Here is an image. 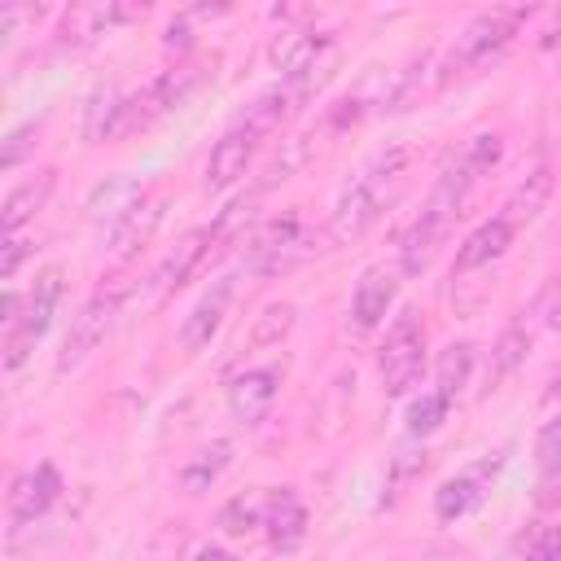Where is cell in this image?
Listing matches in <instances>:
<instances>
[{"instance_id": "cell-1", "label": "cell", "mask_w": 561, "mask_h": 561, "mask_svg": "<svg viewBox=\"0 0 561 561\" xmlns=\"http://www.w3.org/2000/svg\"><path fill=\"white\" fill-rule=\"evenodd\" d=\"M403 188H408V149L399 145V149L377 153V158L346 184V193L337 197V206H333V215H329V237H333L337 245L364 237V232L386 215V206L399 202Z\"/></svg>"}, {"instance_id": "cell-2", "label": "cell", "mask_w": 561, "mask_h": 561, "mask_svg": "<svg viewBox=\"0 0 561 561\" xmlns=\"http://www.w3.org/2000/svg\"><path fill=\"white\" fill-rule=\"evenodd\" d=\"M61 294H66V272L61 267H44L35 276V285L26 289V298L9 294V316H4V368L9 373H18L26 364V355L35 351V342L48 333Z\"/></svg>"}, {"instance_id": "cell-3", "label": "cell", "mask_w": 561, "mask_h": 561, "mask_svg": "<svg viewBox=\"0 0 561 561\" xmlns=\"http://www.w3.org/2000/svg\"><path fill=\"white\" fill-rule=\"evenodd\" d=\"M206 79H210V61H206V57H184V61L158 70L136 96H127L123 118H118V136H131V131L153 127L162 114H171V110H180L188 96H197V88H202ZM118 136H114V140H118Z\"/></svg>"}, {"instance_id": "cell-4", "label": "cell", "mask_w": 561, "mask_h": 561, "mask_svg": "<svg viewBox=\"0 0 561 561\" xmlns=\"http://www.w3.org/2000/svg\"><path fill=\"white\" fill-rule=\"evenodd\" d=\"M526 18H530V9H522V4L478 13V18L451 39V48H447V57H443V79H451V75H469V70L495 61V57L513 44V35L522 31Z\"/></svg>"}, {"instance_id": "cell-5", "label": "cell", "mask_w": 561, "mask_h": 561, "mask_svg": "<svg viewBox=\"0 0 561 561\" xmlns=\"http://www.w3.org/2000/svg\"><path fill=\"white\" fill-rule=\"evenodd\" d=\"M131 298V280H110V285H101L83 307H79V316L70 320V333H66V342H61V355H57V368L66 373V368H75V364H83L101 342H105V333L114 329V320L123 316V302Z\"/></svg>"}, {"instance_id": "cell-6", "label": "cell", "mask_w": 561, "mask_h": 561, "mask_svg": "<svg viewBox=\"0 0 561 561\" xmlns=\"http://www.w3.org/2000/svg\"><path fill=\"white\" fill-rule=\"evenodd\" d=\"M425 364V320L421 311H399L377 351V373L386 394H408Z\"/></svg>"}, {"instance_id": "cell-7", "label": "cell", "mask_w": 561, "mask_h": 561, "mask_svg": "<svg viewBox=\"0 0 561 561\" xmlns=\"http://www.w3.org/2000/svg\"><path fill=\"white\" fill-rule=\"evenodd\" d=\"M316 250V232L298 219V215H280L272 219L254 241H250V254H245V267L254 276H285L294 272L302 259H311Z\"/></svg>"}, {"instance_id": "cell-8", "label": "cell", "mask_w": 561, "mask_h": 561, "mask_svg": "<svg viewBox=\"0 0 561 561\" xmlns=\"http://www.w3.org/2000/svg\"><path fill=\"white\" fill-rule=\"evenodd\" d=\"M140 13H145V9L118 4V0H105V4H75V9L61 18L57 39H61L66 48H92L101 35H110L114 26H123V22L140 18Z\"/></svg>"}, {"instance_id": "cell-9", "label": "cell", "mask_w": 561, "mask_h": 561, "mask_svg": "<svg viewBox=\"0 0 561 561\" xmlns=\"http://www.w3.org/2000/svg\"><path fill=\"white\" fill-rule=\"evenodd\" d=\"M57 495H61V473L48 460H39L35 469L18 473L13 486H9V522L13 526H26V522L44 517L57 504Z\"/></svg>"}, {"instance_id": "cell-10", "label": "cell", "mask_w": 561, "mask_h": 561, "mask_svg": "<svg viewBox=\"0 0 561 561\" xmlns=\"http://www.w3.org/2000/svg\"><path fill=\"white\" fill-rule=\"evenodd\" d=\"M259 140H263V136L237 118V123L215 140V149H210V158H206V188H228V184H237V180L245 175V167H250Z\"/></svg>"}, {"instance_id": "cell-11", "label": "cell", "mask_w": 561, "mask_h": 561, "mask_svg": "<svg viewBox=\"0 0 561 561\" xmlns=\"http://www.w3.org/2000/svg\"><path fill=\"white\" fill-rule=\"evenodd\" d=\"M232 289H237L232 276H219V280H210V289L193 302V311H188L184 324H180V346H184L188 355H197V351L210 346V337L219 333V324H224V316H228Z\"/></svg>"}, {"instance_id": "cell-12", "label": "cell", "mask_w": 561, "mask_h": 561, "mask_svg": "<svg viewBox=\"0 0 561 561\" xmlns=\"http://www.w3.org/2000/svg\"><path fill=\"white\" fill-rule=\"evenodd\" d=\"M394 294H399V276L390 267H364V276L355 280V294H351V324L359 333L377 329L386 320V311L394 307Z\"/></svg>"}, {"instance_id": "cell-13", "label": "cell", "mask_w": 561, "mask_h": 561, "mask_svg": "<svg viewBox=\"0 0 561 561\" xmlns=\"http://www.w3.org/2000/svg\"><path fill=\"white\" fill-rule=\"evenodd\" d=\"M276 390H280V368H250V373H237L228 381V412L241 421V425H259L267 416V408L276 403Z\"/></svg>"}, {"instance_id": "cell-14", "label": "cell", "mask_w": 561, "mask_h": 561, "mask_svg": "<svg viewBox=\"0 0 561 561\" xmlns=\"http://www.w3.org/2000/svg\"><path fill=\"white\" fill-rule=\"evenodd\" d=\"M219 237H224L219 219H215V224H202V228H193V232H184V237H180V245L167 254V263H162V267H158V276H153V280H158V289H162V294L180 289V285L202 267V259L219 245Z\"/></svg>"}, {"instance_id": "cell-15", "label": "cell", "mask_w": 561, "mask_h": 561, "mask_svg": "<svg viewBox=\"0 0 561 561\" xmlns=\"http://www.w3.org/2000/svg\"><path fill=\"white\" fill-rule=\"evenodd\" d=\"M158 224H162V197H140V202L110 228V259H114V263L136 259V254L149 245V237H153Z\"/></svg>"}, {"instance_id": "cell-16", "label": "cell", "mask_w": 561, "mask_h": 561, "mask_svg": "<svg viewBox=\"0 0 561 561\" xmlns=\"http://www.w3.org/2000/svg\"><path fill=\"white\" fill-rule=\"evenodd\" d=\"M495 469H500V460H495V465L482 460V465H473V469L447 478V482L434 491V513H438V522H456V517H465L469 508H478L482 495H486V473H495Z\"/></svg>"}, {"instance_id": "cell-17", "label": "cell", "mask_w": 561, "mask_h": 561, "mask_svg": "<svg viewBox=\"0 0 561 561\" xmlns=\"http://www.w3.org/2000/svg\"><path fill=\"white\" fill-rule=\"evenodd\" d=\"M263 530H267V543L276 552H294L307 535V508L302 500L280 486V491H267V513H263Z\"/></svg>"}, {"instance_id": "cell-18", "label": "cell", "mask_w": 561, "mask_h": 561, "mask_svg": "<svg viewBox=\"0 0 561 561\" xmlns=\"http://www.w3.org/2000/svg\"><path fill=\"white\" fill-rule=\"evenodd\" d=\"M513 245V224L504 219V215H495V219H486V224H478L465 241H460V250H456V267L451 272H473V267H486V263H495L504 250Z\"/></svg>"}, {"instance_id": "cell-19", "label": "cell", "mask_w": 561, "mask_h": 561, "mask_svg": "<svg viewBox=\"0 0 561 561\" xmlns=\"http://www.w3.org/2000/svg\"><path fill=\"white\" fill-rule=\"evenodd\" d=\"M447 219H438V215H430V210H421L416 219H412V228L403 232V241H399V267L408 272V276H421L425 267H430V259H434V250L443 245V237H447Z\"/></svg>"}, {"instance_id": "cell-20", "label": "cell", "mask_w": 561, "mask_h": 561, "mask_svg": "<svg viewBox=\"0 0 561 561\" xmlns=\"http://www.w3.org/2000/svg\"><path fill=\"white\" fill-rule=\"evenodd\" d=\"M53 184H57V171H53V167H44V171H35L31 180L13 184V188H9V197H4V215H0L4 232H22V224H31V219L44 210V202H48Z\"/></svg>"}, {"instance_id": "cell-21", "label": "cell", "mask_w": 561, "mask_h": 561, "mask_svg": "<svg viewBox=\"0 0 561 561\" xmlns=\"http://www.w3.org/2000/svg\"><path fill=\"white\" fill-rule=\"evenodd\" d=\"M228 460H232V443H228V438H215V443L197 447V451L180 465V491H184V495L210 491V486L219 482V473L228 469Z\"/></svg>"}, {"instance_id": "cell-22", "label": "cell", "mask_w": 561, "mask_h": 561, "mask_svg": "<svg viewBox=\"0 0 561 561\" xmlns=\"http://www.w3.org/2000/svg\"><path fill=\"white\" fill-rule=\"evenodd\" d=\"M548 197H552V167L548 162H539L517 188H513V197H508V206H504V219L517 228V224H530L543 206H548Z\"/></svg>"}, {"instance_id": "cell-23", "label": "cell", "mask_w": 561, "mask_h": 561, "mask_svg": "<svg viewBox=\"0 0 561 561\" xmlns=\"http://www.w3.org/2000/svg\"><path fill=\"white\" fill-rule=\"evenodd\" d=\"M123 105H127V96H123L114 83H101V88L88 96V110H83V136H88V140H114V136H118Z\"/></svg>"}, {"instance_id": "cell-24", "label": "cell", "mask_w": 561, "mask_h": 561, "mask_svg": "<svg viewBox=\"0 0 561 561\" xmlns=\"http://www.w3.org/2000/svg\"><path fill=\"white\" fill-rule=\"evenodd\" d=\"M263 513H267V495H232L224 508H219V530L232 535V539H245L254 530H263Z\"/></svg>"}, {"instance_id": "cell-25", "label": "cell", "mask_w": 561, "mask_h": 561, "mask_svg": "<svg viewBox=\"0 0 561 561\" xmlns=\"http://www.w3.org/2000/svg\"><path fill=\"white\" fill-rule=\"evenodd\" d=\"M140 197H145V193H140L131 180H110V184H101L96 197L88 202V215H92L96 224H110V228H114Z\"/></svg>"}, {"instance_id": "cell-26", "label": "cell", "mask_w": 561, "mask_h": 561, "mask_svg": "<svg viewBox=\"0 0 561 561\" xmlns=\"http://www.w3.org/2000/svg\"><path fill=\"white\" fill-rule=\"evenodd\" d=\"M530 342H535V329L526 324V320H513L504 333H500V342H495V351H491V381H500V377H508L522 359H526V351H530Z\"/></svg>"}, {"instance_id": "cell-27", "label": "cell", "mask_w": 561, "mask_h": 561, "mask_svg": "<svg viewBox=\"0 0 561 561\" xmlns=\"http://www.w3.org/2000/svg\"><path fill=\"white\" fill-rule=\"evenodd\" d=\"M473 373V346L469 342H451L443 355H438V368H434V390H443L447 399L460 394V386L469 381Z\"/></svg>"}, {"instance_id": "cell-28", "label": "cell", "mask_w": 561, "mask_h": 561, "mask_svg": "<svg viewBox=\"0 0 561 561\" xmlns=\"http://www.w3.org/2000/svg\"><path fill=\"white\" fill-rule=\"evenodd\" d=\"M456 158H460V162L482 180V175L504 158V136H500V131H473V136L460 145V153H456Z\"/></svg>"}, {"instance_id": "cell-29", "label": "cell", "mask_w": 561, "mask_h": 561, "mask_svg": "<svg viewBox=\"0 0 561 561\" xmlns=\"http://www.w3.org/2000/svg\"><path fill=\"white\" fill-rule=\"evenodd\" d=\"M294 302H272V307H263V316H254V324H250V346H276L289 329H294Z\"/></svg>"}, {"instance_id": "cell-30", "label": "cell", "mask_w": 561, "mask_h": 561, "mask_svg": "<svg viewBox=\"0 0 561 561\" xmlns=\"http://www.w3.org/2000/svg\"><path fill=\"white\" fill-rule=\"evenodd\" d=\"M447 408H451V399H447L443 390H425V394L412 399V408H408V430H412V434L438 430V425L447 421Z\"/></svg>"}, {"instance_id": "cell-31", "label": "cell", "mask_w": 561, "mask_h": 561, "mask_svg": "<svg viewBox=\"0 0 561 561\" xmlns=\"http://www.w3.org/2000/svg\"><path fill=\"white\" fill-rule=\"evenodd\" d=\"M39 18H44L39 4H4L0 9V35L13 39V35H22V26H35Z\"/></svg>"}, {"instance_id": "cell-32", "label": "cell", "mask_w": 561, "mask_h": 561, "mask_svg": "<svg viewBox=\"0 0 561 561\" xmlns=\"http://www.w3.org/2000/svg\"><path fill=\"white\" fill-rule=\"evenodd\" d=\"M26 254H31V241H26L22 232H4V245H0V276L13 280Z\"/></svg>"}, {"instance_id": "cell-33", "label": "cell", "mask_w": 561, "mask_h": 561, "mask_svg": "<svg viewBox=\"0 0 561 561\" xmlns=\"http://www.w3.org/2000/svg\"><path fill=\"white\" fill-rule=\"evenodd\" d=\"M535 451H539V460H543L548 469L561 465V416L543 421V430H539V438H535Z\"/></svg>"}, {"instance_id": "cell-34", "label": "cell", "mask_w": 561, "mask_h": 561, "mask_svg": "<svg viewBox=\"0 0 561 561\" xmlns=\"http://www.w3.org/2000/svg\"><path fill=\"white\" fill-rule=\"evenodd\" d=\"M31 136H35V123H22V127H13V131H9V140H4V153H0V167H4V171H13V167L22 162V153L35 145Z\"/></svg>"}, {"instance_id": "cell-35", "label": "cell", "mask_w": 561, "mask_h": 561, "mask_svg": "<svg viewBox=\"0 0 561 561\" xmlns=\"http://www.w3.org/2000/svg\"><path fill=\"white\" fill-rule=\"evenodd\" d=\"M526 561H561V530H548V535L526 552Z\"/></svg>"}, {"instance_id": "cell-36", "label": "cell", "mask_w": 561, "mask_h": 561, "mask_svg": "<svg viewBox=\"0 0 561 561\" xmlns=\"http://www.w3.org/2000/svg\"><path fill=\"white\" fill-rule=\"evenodd\" d=\"M188 561H237V557L228 548H219V543H202V548L188 552Z\"/></svg>"}, {"instance_id": "cell-37", "label": "cell", "mask_w": 561, "mask_h": 561, "mask_svg": "<svg viewBox=\"0 0 561 561\" xmlns=\"http://www.w3.org/2000/svg\"><path fill=\"white\" fill-rule=\"evenodd\" d=\"M548 324H552V329H561V294H557V298H552V307H548Z\"/></svg>"}, {"instance_id": "cell-38", "label": "cell", "mask_w": 561, "mask_h": 561, "mask_svg": "<svg viewBox=\"0 0 561 561\" xmlns=\"http://www.w3.org/2000/svg\"><path fill=\"white\" fill-rule=\"evenodd\" d=\"M543 48H561V22H557V26L543 35Z\"/></svg>"}]
</instances>
